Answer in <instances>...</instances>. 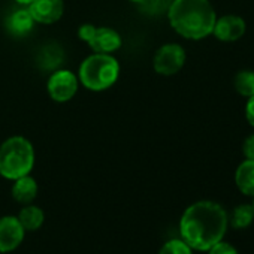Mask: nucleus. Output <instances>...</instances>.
<instances>
[{
	"instance_id": "1",
	"label": "nucleus",
	"mask_w": 254,
	"mask_h": 254,
	"mask_svg": "<svg viewBox=\"0 0 254 254\" xmlns=\"http://www.w3.org/2000/svg\"><path fill=\"white\" fill-rule=\"evenodd\" d=\"M229 226L224 208L211 200H200L190 205L180 221L181 239L191 248L208 251L223 239Z\"/></svg>"
},
{
	"instance_id": "2",
	"label": "nucleus",
	"mask_w": 254,
	"mask_h": 254,
	"mask_svg": "<svg viewBox=\"0 0 254 254\" xmlns=\"http://www.w3.org/2000/svg\"><path fill=\"white\" fill-rule=\"evenodd\" d=\"M168 18L180 36L200 41L212 33L217 15L209 0H172Z\"/></svg>"
},
{
	"instance_id": "3",
	"label": "nucleus",
	"mask_w": 254,
	"mask_h": 254,
	"mask_svg": "<svg viewBox=\"0 0 254 254\" xmlns=\"http://www.w3.org/2000/svg\"><path fill=\"white\" fill-rule=\"evenodd\" d=\"M35 165V148L24 136H11L0 145V175L17 180L29 175Z\"/></svg>"
},
{
	"instance_id": "4",
	"label": "nucleus",
	"mask_w": 254,
	"mask_h": 254,
	"mask_svg": "<svg viewBox=\"0 0 254 254\" xmlns=\"http://www.w3.org/2000/svg\"><path fill=\"white\" fill-rule=\"evenodd\" d=\"M120 76V63L112 54L93 53L82 60L78 79L90 91H105L111 88Z\"/></svg>"
},
{
	"instance_id": "5",
	"label": "nucleus",
	"mask_w": 254,
	"mask_h": 254,
	"mask_svg": "<svg viewBox=\"0 0 254 254\" xmlns=\"http://www.w3.org/2000/svg\"><path fill=\"white\" fill-rule=\"evenodd\" d=\"M78 36L82 42L88 44L93 53L97 54H114L123 44L121 35L115 29L96 27L90 23L82 24L78 29Z\"/></svg>"
},
{
	"instance_id": "6",
	"label": "nucleus",
	"mask_w": 254,
	"mask_h": 254,
	"mask_svg": "<svg viewBox=\"0 0 254 254\" xmlns=\"http://www.w3.org/2000/svg\"><path fill=\"white\" fill-rule=\"evenodd\" d=\"M79 87L78 76L67 69L54 70L47 82V91L54 102L64 103L75 97Z\"/></svg>"
},
{
	"instance_id": "7",
	"label": "nucleus",
	"mask_w": 254,
	"mask_h": 254,
	"mask_svg": "<svg viewBox=\"0 0 254 254\" xmlns=\"http://www.w3.org/2000/svg\"><path fill=\"white\" fill-rule=\"evenodd\" d=\"M186 51L178 44H166L160 47L153 59V67L159 75L172 76L186 64Z\"/></svg>"
},
{
	"instance_id": "8",
	"label": "nucleus",
	"mask_w": 254,
	"mask_h": 254,
	"mask_svg": "<svg viewBox=\"0 0 254 254\" xmlns=\"http://www.w3.org/2000/svg\"><path fill=\"white\" fill-rule=\"evenodd\" d=\"M27 9L35 23L54 24L64 14V2L63 0H33Z\"/></svg>"
},
{
	"instance_id": "9",
	"label": "nucleus",
	"mask_w": 254,
	"mask_h": 254,
	"mask_svg": "<svg viewBox=\"0 0 254 254\" xmlns=\"http://www.w3.org/2000/svg\"><path fill=\"white\" fill-rule=\"evenodd\" d=\"M247 30V24L239 15H224L215 20L212 35L221 42H235L239 41Z\"/></svg>"
},
{
	"instance_id": "10",
	"label": "nucleus",
	"mask_w": 254,
	"mask_h": 254,
	"mask_svg": "<svg viewBox=\"0 0 254 254\" xmlns=\"http://www.w3.org/2000/svg\"><path fill=\"white\" fill-rule=\"evenodd\" d=\"M24 238V229L17 217L0 218V253H9L15 250Z\"/></svg>"
},
{
	"instance_id": "11",
	"label": "nucleus",
	"mask_w": 254,
	"mask_h": 254,
	"mask_svg": "<svg viewBox=\"0 0 254 254\" xmlns=\"http://www.w3.org/2000/svg\"><path fill=\"white\" fill-rule=\"evenodd\" d=\"M33 26H35V20H33L32 14L29 12L27 6L14 11L6 21V27H8L9 33L17 38L27 36L32 32Z\"/></svg>"
},
{
	"instance_id": "12",
	"label": "nucleus",
	"mask_w": 254,
	"mask_h": 254,
	"mask_svg": "<svg viewBox=\"0 0 254 254\" xmlns=\"http://www.w3.org/2000/svg\"><path fill=\"white\" fill-rule=\"evenodd\" d=\"M12 196L20 203H32L38 196V183L30 175H24L14 180Z\"/></svg>"
},
{
	"instance_id": "13",
	"label": "nucleus",
	"mask_w": 254,
	"mask_h": 254,
	"mask_svg": "<svg viewBox=\"0 0 254 254\" xmlns=\"http://www.w3.org/2000/svg\"><path fill=\"white\" fill-rule=\"evenodd\" d=\"M235 183L239 191L254 197V160L245 159L235 172Z\"/></svg>"
},
{
	"instance_id": "14",
	"label": "nucleus",
	"mask_w": 254,
	"mask_h": 254,
	"mask_svg": "<svg viewBox=\"0 0 254 254\" xmlns=\"http://www.w3.org/2000/svg\"><path fill=\"white\" fill-rule=\"evenodd\" d=\"M17 218L21 223L24 230H36L44 223V212L39 206L27 205L21 209V212Z\"/></svg>"
},
{
	"instance_id": "15",
	"label": "nucleus",
	"mask_w": 254,
	"mask_h": 254,
	"mask_svg": "<svg viewBox=\"0 0 254 254\" xmlns=\"http://www.w3.org/2000/svg\"><path fill=\"white\" fill-rule=\"evenodd\" d=\"M63 62V50L56 44H48L38 56V64L42 69H56Z\"/></svg>"
},
{
	"instance_id": "16",
	"label": "nucleus",
	"mask_w": 254,
	"mask_h": 254,
	"mask_svg": "<svg viewBox=\"0 0 254 254\" xmlns=\"http://www.w3.org/2000/svg\"><path fill=\"white\" fill-rule=\"evenodd\" d=\"M253 220H254L253 205L242 203L232 211V215L229 217V224L233 229H245L253 223Z\"/></svg>"
},
{
	"instance_id": "17",
	"label": "nucleus",
	"mask_w": 254,
	"mask_h": 254,
	"mask_svg": "<svg viewBox=\"0 0 254 254\" xmlns=\"http://www.w3.org/2000/svg\"><path fill=\"white\" fill-rule=\"evenodd\" d=\"M233 87L241 96L251 97L254 94V72L247 69L239 70L233 79Z\"/></svg>"
},
{
	"instance_id": "18",
	"label": "nucleus",
	"mask_w": 254,
	"mask_h": 254,
	"mask_svg": "<svg viewBox=\"0 0 254 254\" xmlns=\"http://www.w3.org/2000/svg\"><path fill=\"white\" fill-rule=\"evenodd\" d=\"M159 254H193V251L183 239H171L160 248Z\"/></svg>"
},
{
	"instance_id": "19",
	"label": "nucleus",
	"mask_w": 254,
	"mask_h": 254,
	"mask_svg": "<svg viewBox=\"0 0 254 254\" xmlns=\"http://www.w3.org/2000/svg\"><path fill=\"white\" fill-rule=\"evenodd\" d=\"M208 251H209V254H238L236 248L233 245H230L229 242H224V241H218Z\"/></svg>"
},
{
	"instance_id": "20",
	"label": "nucleus",
	"mask_w": 254,
	"mask_h": 254,
	"mask_svg": "<svg viewBox=\"0 0 254 254\" xmlns=\"http://www.w3.org/2000/svg\"><path fill=\"white\" fill-rule=\"evenodd\" d=\"M242 153H244L245 159L254 160V133L245 138L244 145H242Z\"/></svg>"
},
{
	"instance_id": "21",
	"label": "nucleus",
	"mask_w": 254,
	"mask_h": 254,
	"mask_svg": "<svg viewBox=\"0 0 254 254\" xmlns=\"http://www.w3.org/2000/svg\"><path fill=\"white\" fill-rule=\"evenodd\" d=\"M245 117L248 120V123L254 127V94L251 97H248L247 105H245Z\"/></svg>"
},
{
	"instance_id": "22",
	"label": "nucleus",
	"mask_w": 254,
	"mask_h": 254,
	"mask_svg": "<svg viewBox=\"0 0 254 254\" xmlns=\"http://www.w3.org/2000/svg\"><path fill=\"white\" fill-rule=\"evenodd\" d=\"M14 2H17L18 5H21V6H29L33 0H14Z\"/></svg>"
},
{
	"instance_id": "23",
	"label": "nucleus",
	"mask_w": 254,
	"mask_h": 254,
	"mask_svg": "<svg viewBox=\"0 0 254 254\" xmlns=\"http://www.w3.org/2000/svg\"><path fill=\"white\" fill-rule=\"evenodd\" d=\"M129 2H133V3H141L142 0H129Z\"/></svg>"
},
{
	"instance_id": "24",
	"label": "nucleus",
	"mask_w": 254,
	"mask_h": 254,
	"mask_svg": "<svg viewBox=\"0 0 254 254\" xmlns=\"http://www.w3.org/2000/svg\"><path fill=\"white\" fill-rule=\"evenodd\" d=\"M253 209H254V202H253Z\"/></svg>"
}]
</instances>
